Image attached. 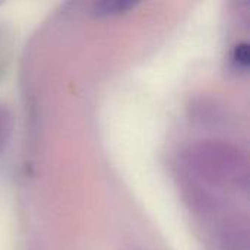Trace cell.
<instances>
[{"instance_id": "cell-3", "label": "cell", "mask_w": 250, "mask_h": 250, "mask_svg": "<svg viewBox=\"0 0 250 250\" xmlns=\"http://www.w3.org/2000/svg\"><path fill=\"white\" fill-rule=\"evenodd\" d=\"M233 62L240 66V67H246L249 63V51H248V45H237L234 56H233Z\"/></svg>"}, {"instance_id": "cell-1", "label": "cell", "mask_w": 250, "mask_h": 250, "mask_svg": "<svg viewBox=\"0 0 250 250\" xmlns=\"http://www.w3.org/2000/svg\"><path fill=\"white\" fill-rule=\"evenodd\" d=\"M132 7H135V4L133 3H127V1H103V3L94 4L95 12L98 15H103V16L120 15V13L127 12Z\"/></svg>"}, {"instance_id": "cell-2", "label": "cell", "mask_w": 250, "mask_h": 250, "mask_svg": "<svg viewBox=\"0 0 250 250\" xmlns=\"http://www.w3.org/2000/svg\"><path fill=\"white\" fill-rule=\"evenodd\" d=\"M10 133V114L7 108L0 103V152L3 151Z\"/></svg>"}]
</instances>
